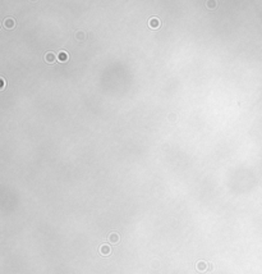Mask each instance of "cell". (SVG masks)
<instances>
[{"label": "cell", "instance_id": "cell-6", "mask_svg": "<svg viewBox=\"0 0 262 274\" xmlns=\"http://www.w3.org/2000/svg\"><path fill=\"white\" fill-rule=\"evenodd\" d=\"M4 26L7 28H13L14 27V21L12 19V18H8V19H5V22H4Z\"/></svg>", "mask_w": 262, "mask_h": 274}, {"label": "cell", "instance_id": "cell-5", "mask_svg": "<svg viewBox=\"0 0 262 274\" xmlns=\"http://www.w3.org/2000/svg\"><path fill=\"white\" fill-rule=\"evenodd\" d=\"M206 5H207L208 9H215L216 5H217V3H216V0H207V1H206Z\"/></svg>", "mask_w": 262, "mask_h": 274}, {"label": "cell", "instance_id": "cell-4", "mask_svg": "<svg viewBox=\"0 0 262 274\" xmlns=\"http://www.w3.org/2000/svg\"><path fill=\"white\" fill-rule=\"evenodd\" d=\"M109 241L113 243V245H115V243L119 242V234L118 233H111L109 236Z\"/></svg>", "mask_w": 262, "mask_h": 274}, {"label": "cell", "instance_id": "cell-1", "mask_svg": "<svg viewBox=\"0 0 262 274\" xmlns=\"http://www.w3.org/2000/svg\"><path fill=\"white\" fill-rule=\"evenodd\" d=\"M100 252H101V255L108 256L110 252H111V247H110L109 245H102L100 247Z\"/></svg>", "mask_w": 262, "mask_h": 274}, {"label": "cell", "instance_id": "cell-7", "mask_svg": "<svg viewBox=\"0 0 262 274\" xmlns=\"http://www.w3.org/2000/svg\"><path fill=\"white\" fill-rule=\"evenodd\" d=\"M58 59H59L60 62H65V60H68V54H67V51H60V53H59Z\"/></svg>", "mask_w": 262, "mask_h": 274}, {"label": "cell", "instance_id": "cell-8", "mask_svg": "<svg viewBox=\"0 0 262 274\" xmlns=\"http://www.w3.org/2000/svg\"><path fill=\"white\" fill-rule=\"evenodd\" d=\"M46 62L47 63H54L55 62V55L53 53H47L46 54Z\"/></svg>", "mask_w": 262, "mask_h": 274}, {"label": "cell", "instance_id": "cell-2", "mask_svg": "<svg viewBox=\"0 0 262 274\" xmlns=\"http://www.w3.org/2000/svg\"><path fill=\"white\" fill-rule=\"evenodd\" d=\"M208 269V263L206 261H198L197 263V270L198 272H205Z\"/></svg>", "mask_w": 262, "mask_h": 274}, {"label": "cell", "instance_id": "cell-9", "mask_svg": "<svg viewBox=\"0 0 262 274\" xmlns=\"http://www.w3.org/2000/svg\"><path fill=\"white\" fill-rule=\"evenodd\" d=\"M207 270H212V265H211V264H208V269Z\"/></svg>", "mask_w": 262, "mask_h": 274}, {"label": "cell", "instance_id": "cell-3", "mask_svg": "<svg viewBox=\"0 0 262 274\" xmlns=\"http://www.w3.org/2000/svg\"><path fill=\"white\" fill-rule=\"evenodd\" d=\"M148 25H150L151 28H159L160 27V21L157 18H151L150 22H148Z\"/></svg>", "mask_w": 262, "mask_h": 274}]
</instances>
